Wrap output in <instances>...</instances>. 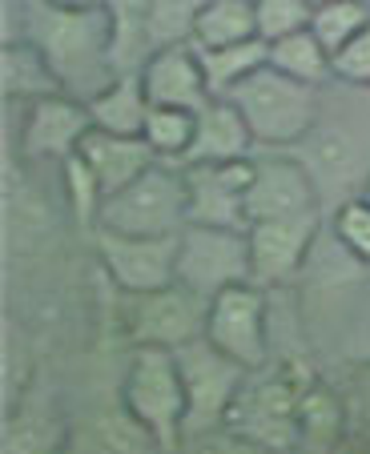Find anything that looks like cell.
<instances>
[{
  "mask_svg": "<svg viewBox=\"0 0 370 454\" xmlns=\"http://www.w3.org/2000/svg\"><path fill=\"white\" fill-rule=\"evenodd\" d=\"M362 201H370V177H366V189H362Z\"/></svg>",
  "mask_w": 370,
  "mask_h": 454,
  "instance_id": "obj_34",
  "label": "cell"
},
{
  "mask_svg": "<svg viewBox=\"0 0 370 454\" xmlns=\"http://www.w3.org/2000/svg\"><path fill=\"white\" fill-rule=\"evenodd\" d=\"M270 69L286 73V77L302 81V85H314V89H322L335 77V73H330V52L322 49V41L311 28L270 44Z\"/></svg>",
  "mask_w": 370,
  "mask_h": 454,
  "instance_id": "obj_24",
  "label": "cell"
},
{
  "mask_svg": "<svg viewBox=\"0 0 370 454\" xmlns=\"http://www.w3.org/2000/svg\"><path fill=\"white\" fill-rule=\"evenodd\" d=\"M121 406L165 454H177L185 442V382L177 350L138 346L121 378Z\"/></svg>",
  "mask_w": 370,
  "mask_h": 454,
  "instance_id": "obj_2",
  "label": "cell"
},
{
  "mask_svg": "<svg viewBox=\"0 0 370 454\" xmlns=\"http://www.w3.org/2000/svg\"><path fill=\"white\" fill-rule=\"evenodd\" d=\"M181 169H185V189H190V225L250 230L246 189L254 177V157L230 165H181Z\"/></svg>",
  "mask_w": 370,
  "mask_h": 454,
  "instance_id": "obj_12",
  "label": "cell"
},
{
  "mask_svg": "<svg viewBox=\"0 0 370 454\" xmlns=\"http://www.w3.org/2000/svg\"><path fill=\"white\" fill-rule=\"evenodd\" d=\"M335 238L358 266H370V201L354 198L338 209L335 214Z\"/></svg>",
  "mask_w": 370,
  "mask_h": 454,
  "instance_id": "obj_30",
  "label": "cell"
},
{
  "mask_svg": "<svg viewBox=\"0 0 370 454\" xmlns=\"http://www.w3.org/2000/svg\"><path fill=\"white\" fill-rule=\"evenodd\" d=\"M322 214L286 217V222H258L246 230L250 238V266L258 286H282L302 270L319 238Z\"/></svg>",
  "mask_w": 370,
  "mask_h": 454,
  "instance_id": "obj_14",
  "label": "cell"
},
{
  "mask_svg": "<svg viewBox=\"0 0 370 454\" xmlns=\"http://www.w3.org/2000/svg\"><path fill=\"white\" fill-rule=\"evenodd\" d=\"M60 4H109V0H60Z\"/></svg>",
  "mask_w": 370,
  "mask_h": 454,
  "instance_id": "obj_33",
  "label": "cell"
},
{
  "mask_svg": "<svg viewBox=\"0 0 370 454\" xmlns=\"http://www.w3.org/2000/svg\"><path fill=\"white\" fill-rule=\"evenodd\" d=\"M206 306L198 294L185 286H165L154 294H133L130 298V338L133 346H161V350H181L206 334Z\"/></svg>",
  "mask_w": 370,
  "mask_h": 454,
  "instance_id": "obj_10",
  "label": "cell"
},
{
  "mask_svg": "<svg viewBox=\"0 0 370 454\" xmlns=\"http://www.w3.org/2000/svg\"><path fill=\"white\" fill-rule=\"evenodd\" d=\"M177 454H274V450H266L262 442H254V438L238 434L230 427H217L206 430V434H190Z\"/></svg>",
  "mask_w": 370,
  "mask_h": 454,
  "instance_id": "obj_32",
  "label": "cell"
},
{
  "mask_svg": "<svg viewBox=\"0 0 370 454\" xmlns=\"http://www.w3.org/2000/svg\"><path fill=\"white\" fill-rule=\"evenodd\" d=\"M190 225V189L185 169L169 161H157L133 185L105 198L93 230L130 233V238H169Z\"/></svg>",
  "mask_w": 370,
  "mask_h": 454,
  "instance_id": "obj_4",
  "label": "cell"
},
{
  "mask_svg": "<svg viewBox=\"0 0 370 454\" xmlns=\"http://www.w3.org/2000/svg\"><path fill=\"white\" fill-rule=\"evenodd\" d=\"M302 386L286 370H254L241 386L225 427L262 442L274 454H298V398Z\"/></svg>",
  "mask_w": 370,
  "mask_h": 454,
  "instance_id": "obj_5",
  "label": "cell"
},
{
  "mask_svg": "<svg viewBox=\"0 0 370 454\" xmlns=\"http://www.w3.org/2000/svg\"><path fill=\"white\" fill-rule=\"evenodd\" d=\"M0 77H4V97L17 105H33L44 97L65 93L52 73V65L44 60V52L33 41H9L4 44V57H0Z\"/></svg>",
  "mask_w": 370,
  "mask_h": 454,
  "instance_id": "obj_21",
  "label": "cell"
},
{
  "mask_svg": "<svg viewBox=\"0 0 370 454\" xmlns=\"http://www.w3.org/2000/svg\"><path fill=\"white\" fill-rule=\"evenodd\" d=\"M138 77H141V85H146L149 105H157V109H193L198 113L201 105L214 101L206 69H201L198 44H165V49H154Z\"/></svg>",
  "mask_w": 370,
  "mask_h": 454,
  "instance_id": "obj_15",
  "label": "cell"
},
{
  "mask_svg": "<svg viewBox=\"0 0 370 454\" xmlns=\"http://www.w3.org/2000/svg\"><path fill=\"white\" fill-rule=\"evenodd\" d=\"M77 157L89 165V173L97 177L105 198L121 193L146 169L157 165V153L146 145V137H117V133H105V129H89Z\"/></svg>",
  "mask_w": 370,
  "mask_h": 454,
  "instance_id": "obj_17",
  "label": "cell"
},
{
  "mask_svg": "<svg viewBox=\"0 0 370 454\" xmlns=\"http://www.w3.org/2000/svg\"><path fill=\"white\" fill-rule=\"evenodd\" d=\"M206 338L214 350L233 358L238 366L266 370L270 366V330H266V286L241 282L209 298L206 306Z\"/></svg>",
  "mask_w": 370,
  "mask_h": 454,
  "instance_id": "obj_8",
  "label": "cell"
},
{
  "mask_svg": "<svg viewBox=\"0 0 370 454\" xmlns=\"http://www.w3.org/2000/svg\"><path fill=\"white\" fill-rule=\"evenodd\" d=\"M85 105H89V117H93V129L117 133V137H146V121L154 105H149L138 73H121L117 81H109Z\"/></svg>",
  "mask_w": 370,
  "mask_h": 454,
  "instance_id": "obj_20",
  "label": "cell"
},
{
  "mask_svg": "<svg viewBox=\"0 0 370 454\" xmlns=\"http://www.w3.org/2000/svg\"><path fill=\"white\" fill-rule=\"evenodd\" d=\"M65 193H69V206H73V214H77V222L97 225V214H101V206H105V193L77 153L65 161Z\"/></svg>",
  "mask_w": 370,
  "mask_h": 454,
  "instance_id": "obj_29",
  "label": "cell"
},
{
  "mask_svg": "<svg viewBox=\"0 0 370 454\" xmlns=\"http://www.w3.org/2000/svg\"><path fill=\"white\" fill-rule=\"evenodd\" d=\"M254 12H258V36L266 44L294 36V33H306L314 20L311 0H258Z\"/></svg>",
  "mask_w": 370,
  "mask_h": 454,
  "instance_id": "obj_28",
  "label": "cell"
},
{
  "mask_svg": "<svg viewBox=\"0 0 370 454\" xmlns=\"http://www.w3.org/2000/svg\"><path fill=\"white\" fill-rule=\"evenodd\" d=\"M93 129L89 105L69 93L44 97L20 113V153L33 161H69Z\"/></svg>",
  "mask_w": 370,
  "mask_h": 454,
  "instance_id": "obj_13",
  "label": "cell"
},
{
  "mask_svg": "<svg viewBox=\"0 0 370 454\" xmlns=\"http://www.w3.org/2000/svg\"><path fill=\"white\" fill-rule=\"evenodd\" d=\"M241 282H254L246 230H209V225H185L181 230L177 286H185L201 301H209Z\"/></svg>",
  "mask_w": 370,
  "mask_h": 454,
  "instance_id": "obj_7",
  "label": "cell"
},
{
  "mask_svg": "<svg viewBox=\"0 0 370 454\" xmlns=\"http://www.w3.org/2000/svg\"><path fill=\"white\" fill-rule=\"evenodd\" d=\"M25 36L44 52L60 89L77 101H89L109 81H117L109 4L33 0V9L25 12Z\"/></svg>",
  "mask_w": 370,
  "mask_h": 454,
  "instance_id": "obj_1",
  "label": "cell"
},
{
  "mask_svg": "<svg viewBox=\"0 0 370 454\" xmlns=\"http://www.w3.org/2000/svg\"><path fill=\"white\" fill-rule=\"evenodd\" d=\"M238 113L246 117L254 141L270 149L302 145L319 129V89L302 85L278 69H258L230 93Z\"/></svg>",
  "mask_w": 370,
  "mask_h": 454,
  "instance_id": "obj_3",
  "label": "cell"
},
{
  "mask_svg": "<svg viewBox=\"0 0 370 454\" xmlns=\"http://www.w3.org/2000/svg\"><path fill=\"white\" fill-rule=\"evenodd\" d=\"M366 430H370V403H366Z\"/></svg>",
  "mask_w": 370,
  "mask_h": 454,
  "instance_id": "obj_36",
  "label": "cell"
},
{
  "mask_svg": "<svg viewBox=\"0 0 370 454\" xmlns=\"http://www.w3.org/2000/svg\"><path fill=\"white\" fill-rule=\"evenodd\" d=\"M346 438V406L327 382H306L298 398V454H335Z\"/></svg>",
  "mask_w": 370,
  "mask_h": 454,
  "instance_id": "obj_19",
  "label": "cell"
},
{
  "mask_svg": "<svg viewBox=\"0 0 370 454\" xmlns=\"http://www.w3.org/2000/svg\"><path fill=\"white\" fill-rule=\"evenodd\" d=\"M254 4H258V0H254Z\"/></svg>",
  "mask_w": 370,
  "mask_h": 454,
  "instance_id": "obj_37",
  "label": "cell"
},
{
  "mask_svg": "<svg viewBox=\"0 0 370 454\" xmlns=\"http://www.w3.org/2000/svg\"><path fill=\"white\" fill-rule=\"evenodd\" d=\"M258 36V12L254 0H201L193 20V44L198 49H225Z\"/></svg>",
  "mask_w": 370,
  "mask_h": 454,
  "instance_id": "obj_22",
  "label": "cell"
},
{
  "mask_svg": "<svg viewBox=\"0 0 370 454\" xmlns=\"http://www.w3.org/2000/svg\"><path fill=\"white\" fill-rule=\"evenodd\" d=\"M319 214V181L294 157H258L246 189V222H286Z\"/></svg>",
  "mask_w": 370,
  "mask_h": 454,
  "instance_id": "obj_11",
  "label": "cell"
},
{
  "mask_svg": "<svg viewBox=\"0 0 370 454\" xmlns=\"http://www.w3.org/2000/svg\"><path fill=\"white\" fill-rule=\"evenodd\" d=\"M177 362H181V382H185V438L225 427L250 370L225 358L222 350H214L206 338L181 346Z\"/></svg>",
  "mask_w": 370,
  "mask_h": 454,
  "instance_id": "obj_6",
  "label": "cell"
},
{
  "mask_svg": "<svg viewBox=\"0 0 370 454\" xmlns=\"http://www.w3.org/2000/svg\"><path fill=\"white\" fill-rule=\"evenodd\" d=\"M311 4H314V9H322V4H330V0H311Z\"/></svg>",
  "mask_w": 370,
  "mask_h": 454,
  "instance_id": "obj_35",
  "label": "cell"
},
{
  "mask_svg": "<svg viewBox=\"0 0 370 454\" xmlns=\"http://www.w3.org/2000/svg\"><path fill=\"white\" fill-rule=\"evenodd\" d=\"M198 133V113L193 109H149L146 121V145L157 153V161H185Z\"/></svg>",
  "mask_w": 370,
  "mask_h": 454,
  "instance_id": "obj_25",
  "label": "cell"
},
{
  "mask_svg": "<svg viewBox=\"0 0 370 454\" xmlns=\"http://www.w3.org/2000/svg\"><path fill=\"white\" fill-rule=\"evenodd\" d=\"M362 28H370V0H330V4L314 9L311 20V33L319 36L330 57L338 49H346Z\"/></svg>",
  "mask_w": 370,
  "mask_h": 454,
  "instance_id": "obj_26",
  "label": "cell"
},
{
  "mask_svg": "<svg viewBox=\"0 0 370 454\" xmlns=\"http://www.w3.org/2000/svg\"><path fill=\"white\" fill-rule=\"evenodd\" d=\"M69 419L49 395H25L4 422V454H69Z\"/></svg>",
  "mask_w": 370,
  "mask_h": 454,
  "instance_id": "obj_18",
  "label": "cell"
},
{
  "mask_svg": "<svg viewBox=\"0 0 370 454\" xmlns=\"http://www.w3.org/2000/svg\"><path fill=\"white\" fill-rule=\"evenodd\" d=\"M201 0H154L149 4V44H193V20Z\"/></svg>",
  "mask_w": 370,
  "mask_h": 454,
  "instance_id": "obj_27",
  "label": "cell"
},
{
  "mask_svg": "<svg viewBox=\"0 0 370 454\" xmlns=\"http://www.w3.org/2000/svg\"><path fill=\"white\" fill-rule=\"evenodd\" d=\"M330 73H335V81H342V85L366 89L370 93V28H362L346 49H338L335 57H330Z\"/></svg>",
  "mask_w": 370,
  "mask_h": 454,
  "instance_id": "obj_31",
  "label": "cell"
},
{
  "mask_svg": "<svg viewBox=\"0 0 370 454\" xmlns=\"http://www.w3.org/2000/svg\"><path fill=\"white\" fill-rule=\"evenodd\" d=\"M177 246H181V233H169V238H130V233L97 230V257H101L105 274L113 278V286L125 298L177 286Z\"/></svg>",
  "mask_w": 370,
  "mask_h": 454,
  "instance_id": "obj_9",
  "label": "cell"
},
{
  "mask_svg": "<svg viewBox=\"0 0 370 454\" xmlns=\"http://www.w3.org/2000/svg\"><path fill=\"white\" fill-rule=\"evenodd\" d=\"M254 133L246 125V117L238 113V105L230 97H214L209 105L198 109V133L193 145L181 165H230V161H250L254 153Z\"/></svg>",
  "mask_w": 370,
  "mask_h": 454,
  "instance_id": "obj_16",
  "label": "cell"
},
{
  "mask_svg": "<svg viewBox=\"0 0 370 454\" xmlns=\"http://www.w3.org/2000/svg\"><path fill=\"white\" fill-rule=\"evenodd\" d=\"M198 52H201V69H206L214 97H230L241 81H250L254 73L270 65V44L262 36L241 44H225V49H198Z\"/></svg>",
  "mask_w": 370,
  "mask_h": 454,
  "instance_id": "obj_23",
  "label": "cell"
}]
</instances>
